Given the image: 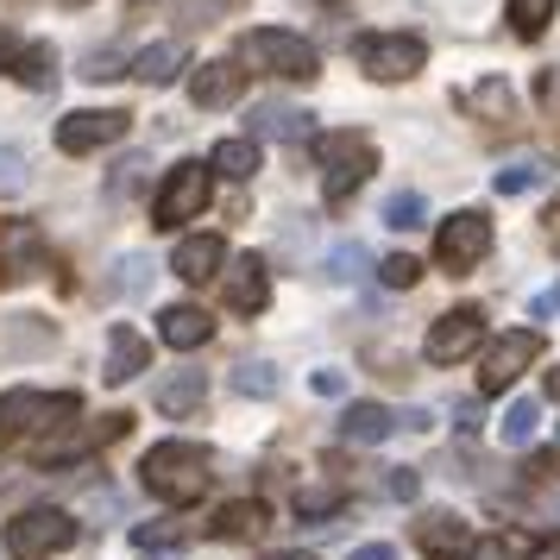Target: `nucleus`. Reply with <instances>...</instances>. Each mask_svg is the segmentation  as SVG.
<instances>
[{
    "instance_id": "nucleus-1",
    "label": "nucleus",
    "mask_w": 560,
    "mask_h": 560,
    "mask_svg": "<svg viewBox=\"0 0 560 560\" xmlns=\"http://www.w3.org/2000/svg\"><path fill=\"white\" fill-rule=\"evenodd\" d=\"M139 479H145V491L164 498V504H196L208 491V454L189 447V441H158L152 454L139 459Z\"/></svg>"
},
{
    "instance_id": "nucleus-2",
    "label": "nucleus",
    "mask_w": 560,
    "mask_h": 560,
    "mask_svg": "<svg viewBox=\"0 0 560 560\" xmlns=\"http://www.w3.org/2000/svg\"><path fill=\"white\" fill-rule=\"evenodd\" d=\"M240 63H253L265 77H283V82H315L322 77V57L308 45L303 32H283V26H258L240 38Z\"/></svg>"
},
{
    "instance_id": "nucleus-3",
    "label": "nucleus",
    "mask_w": 560,
    "mask_h": 560,
    "mask_svg": "<svg viewBox=\"0 0 560 560\" xmlns=\"http://www.w3.org/2000/svg\"><path fill=\"white\" fill-rule=\"evenodd\" d=\"M315 158L328 164L322 189H328L334 208H340V202L359 189V183L378 171V152H372V139H365V132H328V139H315Z\"/></svg>"
},
{
    "instance_id": "nucleus-4",
    "label": "nucleus",
    "mask_w": 560,
    "mask_h": 560,
    "mask_svg": "<svg viewBox=\"0 0 560 560\" xmlns=\"http://www.w3.org/2000/svg\"><path fill=\"white\" fill-rule=\"evenodd\" d=\"M77 535H82V523L70 510H26V516L7 523V560H51Z\"/></svg>"
},
{
    "instance_id": "nucleus-5",
    "label": "nucleus",
    "mask_w": 560,
    "mask_h": 560,
    "mask_svg": "<svg viewBox=\"0 0 560 560\" xmlns=\"http://www.w3.org/2000/svg\"><path fill=\"white\" fill-rule=\"evenodd\" d=\"M208 196H214V177H208V164H171L164 171V183H158L152 196V228H183V221H196L208 208Z\"/></svg>"
},
{
    "instance_id": "nucleus-6",
    "label": "nucleus",
    "mask_w": 560,
    "mask_h": 560,
    "mask_svg": "<svg viewBox=\"0 0 560 560\" xmlns=\"http://www.w3.org/2000/svg\"><path fill=\"white\" fill-rule=\"evenodd\" d=\"M70 416H82V397L70 390H7L0 397V434H32V429H70Z\"/></svg>"
},
{
    "instance_id": "nucleus-7",
    "label": "nucleus",
    "mask_w": 560,
    "mask_h": 560,
    "mask_svg": "<svg viewBox=\"0 0 560 560\" xmlns=\"http://www.w3.org/2000/svg\"><path fill=\"white\" fill-rule=\"evenodd\" d=\"M353 51H359V70L378 82H404L429 63V45L416 32H372V38H359Z\"/></svg>"
},
{
    "instance_id": "nucleus-8",
    "label": "nucleus",
    "mask_w": 560,
    "mask_h": 560,
    "mask_svg": "<svg viewBox=\"0 0 560 560\" xmlns=\"http://www.w3.org/2000/svg\"><path fill=\"white\" fill-rule=\"evenodd\" d=\"M485 253H491V221H485L479 208H459V214L441 221V233H434V265H447V271H472Z\"/></svg>"
},
{
    "instance_id": "nucleus-9",
    "label": "nucleus",
    "mask_w": 560,
    "mask_h": 560,
    "mask_svg": "<svg viewBox=\"0 0 560 560\" xmlns=\"http://www.w3.org/2000/svg\"><path fill=\"white\" fill-rule=\"evenodd\" d=\"M535 359H541V334L535 328H510L491 353H485L479 365V397H498V390H510V384L529 372Z\"/></svg>"
},
{
    "instance_id": "nucleus-10",
    "label": "nucleus",
    "mask_w": 560,
    "mask_h": 560,
    "mask_svg": "<svg viewBox=\"0 0 560 560\" xmlns=\"http://www.w3.org/2000/svg\"><path fill=\"white\" fill-rule=\"evenodd\" d=\"M485 340V308H472V303H459V308H447L441 322L429 328V340H422V353L434 359V365H459V359L472 353Z\"/></svg>"
},
{
    "instance_id": "nucleus-11",
    "label": "nucleus",
    "mask_w": 560,
    "mask_h": 560,
    "mask_svg": "<svg viewBox=\"0 0 560 560\" xmlns=\"http://www.w3.org/2000/svg\"><path fill=\"white\" fill-rule=\"evenodd\" d=\"M120 132H127V114L120 107H102V114L95 107H77V114L57 120V145L70 158H82V152H95V145H114Z\"/></svg>"
},
{
    "instance_id": "nucleus-12",
    "label": "nucleus",
    "mask_w": 560,
    "mask_h": 560,
    "mask_svg": "<svg viewBox=\"0 0 560 560\" xmlns=\"http://www.w3.org/2000/svg\"><path fill=\"white\" fill-rule=\"evenodd\" d=\"M240 89H246L240 57H214V63H202V70L189 77V102L196 107H233L240 102Z\"/></svg>"
},
{
    "instance_id": "nucleus-13",
    "label": "nucleus",
    "mask_w": 560,
    "mask_h": 560,
    "mask_svg": "<svg viewBox=\"0 0 560 560\" xmlns=\"http://www.w3.org/2000/svg\"><path fill=\"white\" fill-rule=\"evenodd\" d=\"M38 265H45V240H38V228H26V221H7V228H0V283L32 278Z\"/></svg>"
},
{
    "instance_id": "nucleus-14",
    "label": "nucleus",
    "mask_w": 560,
    "mask_h": 560,
    "mask_svg": "<svg viewBox=\"0 0 560 560\" xmlns=\"http://www.w3.org/2000/svg\"><path fill=\"white\" fill-rule=\"evenodd\" d=\"M246 127H253L246 139H278V145H303L308 132H315V114H303V107H290V102H258Z\"/></svg>"
},
{
    "instance_id": "nucleus-15",
    "label": "nucleus",
    "mask_w": 560,
    "mask_h": 560,
    "mask_svg": "<svg viewBox=\"0 0 560 560\" xmlns=\"http://www.w3.org/2000/svg\"><path fill=\"white\" fill-rule=\"evenodd\" d=\"M221 265H228V240L221 233H189V240H177V253H171V271L183 283L221 278Z\"/></svg>"
},
{
    "instance_id": "nucleus-16",
    "label": "nucleus",
    "mask_w": 560,
    "mask_h": 560,
    "mask_svg": "<svg viewBox=\"0 0 560 560\" xmlns=\"http://www.w3.org/2000/svg\"><path fill=\"white\" fill-rule=\"evenodd\" d=\"M145 365H152V347H145L127 322H114V328H107V365H102V378L107 384H132Z\"/></svg>"
},
{
    "instance_id": "nucleus-17",
    "label": "nucleus",
    "mask_w": 560,
    "mask_h": 560,
    "mask_svg": "<svg viewBox=\"0 0 560 560\" xmlns=\"http://www.w3.org/2000/svg\"><path fill=\"white\" fill-rule=\"evenodd\" d=\"M416 548L429 560H454V555L472 548V535H466V523H459L454 510H429V516L416 523Z\"/></svg>"
},
{
    "instance_id": "nucleus-18",
    "label": "nucleus",
    "mask_w": 560,
    "mask_h": 560,
    "mask_svg": "<svg viewBox=\"0 0 560 560\" xmlns=\"http://www.w3.org/2000/svg\"><path fill=\"white\" fill-rule=\"evenodd\" d=\"M202 397H208V378L196 365H177V372H164V378L152 384V404L164 409V416H196Z\"/></svg>"
},
{
    "instance_id": "nucleus-19",
    "label": "nucleus",
    "mask_w": 560,
    "mask_h": 560,
    "mask_svg": "<svg viewBox=\"0 0 560 560\" xmlns=\"http://www.w3.org/2000/svg\"><path fill=\"white\" fill-rule=\"evenodd\" d=\"M228 303L240 308V315H258V308L271 303V271H265V258H233L228 271Z\"/></svg>"
},
{
    "instance_id": "nucleus-20",
    "label": "nucleus",
    "mask_w": 560,
    "mask_h": 560,
    "mask_svg": "<svg viewBox=\"0 0 560 560\" xmlns=\"http://www.w3.org/2000/svg\"><path fill=\"white\" fill-rule=\"evenodd\" d=\"M158 334H164V347H177V353H196V347H208L214 322H208V308H196V303H171L164 315H158Z\"/></svg>"
},
{
    "instance_id": "nucleus-21",
    "label": "nucleus",
    "mask_w": 560,
    "mask_h": 560,
    "mask_svg": "<svg viewBox=\"0 0 560 560\" xmlns=\"http://www.w3.org/2000/svg\"><path fill=\"white\" fill-rule=\"evenodd\" d=\"M390 434H397V409L384 404H347V416H340V441H353V447H378Z\"/></svg>"
},
{
    "instance_id": "nucleus-22",
    "label": "nucleus",
    "mask_w": 560,
    "mask_h": 560,
    "mask_svg": "<svg viewBox=\"0 0 560 560\" xmlns=\"http://www.w3.org/2000/svg\"><path fill=\"white\" fill-rule=\"evenodd\" d=\"M183 70H189V51H183L177 38H164V45H152V51L132 57V77L145 82V89H171Z\"/></svg>"
},
{
    "instance_id": "nucleus-23",
    "label": "nucleus",
    "mask_w": 560,
    "mask_h": 560,
    "mask_svg": "<svg viewBox=\"0 0 560 560\" xmlns=\"http://www.w3.org/2000/svg\"><path fill=\"white\" fill-rule=\"evenodd\" d=\"M208 171H221V177L246 183L258 171V139H221L214 152H208Z\"/></svg>"
},
{
    "instance_id": "nucleus-24",
    "label": "nucleus",
    "mask_w": 560,
    "mask_h": 560,
    "mask_svg": "<svg viewBox=\"0 0 560 560\" xmlns=\"http://www.w3.org/2000/svg\"><path fill=\"white\" fill-rule=\"evenodd\" d=\"M208 529L221 535V541H246V535L265 529V504H258V498H240V504H228L214 523H208Z\"/></svg>"
},
{
    "instance_id": "nucleus-25",
    "label": "nucleus",
    "mask_w": 560,
    "mask_h": 560,
    "mask_svg": "<svg viewBox=\"0 0 560 560\" xmlns=\"http://www.w3.org/2000/svg\"><path fill=\"white\" fill-rule=\"evenodd\" d=\"M278 365L271 359H246V365H233V390L240 397H278Z\"/></svg>"
},
{
    "instance_id": "nucleus-26",
    "label": "nucleus",
    "mask_w": 560,
    "mask_h": 560,
    "mask_svg": "<svg viewBox=\"0 0 560 560\" xmlns=\"http://www.w3.org/2000/svg\"><path fill=\"white\" fill-rule=\"evenodd\" d=\"M535 429H541V404H535V397H516V404L504 409V447H529Z\"/></svg>"
},
{
    "instance_id": "nucleus-27",
    "label": "nucleus",
    "mask_w": 560,
    "mask_h": 560,
    "mask_svg": "<svg viewBox=\"0 0 560 560\" xmlns=\"http://www.w3.org/2000/svg\"><path fill=\"white\" fill-rule=\"evenodd\" d=\"M13 77L26 82V89H51V82H57V51H51V45H26L20 63H13Z\"/></svg>"
},
{
    "instance_id": "nucleus-28",
    "label": "nucleus",
    "mask_w": 560,
    "mask_h": 560,
    "mask_svg": "<svg viewBox=\"0 0 560 560\" xmlns=\"http://www.w3.org/2000/svg\"><path fill=\"white\" fill-rule=\"evenodd\" d=\"M541 183H548V164H541V158H523V164H504V171H498V196H529Z\"/></svg>"
},
{
    "instance_id": "nucleus-29",
    "label": "nucleus",
    "mask_w": 560,
    "mask_h": 560,
    "mask_svg": "<svg viewBox=\"0 0 560 560\" xmlns=\"http://www.w3.org/2000/svg\"><path fill=\"white\" fill-rule=\"evenodd\" d=\"M340 504H347V498H340L334 485H303V491H296V516H303V523H328V516H340Z\"/></svg>"
},
{
    "instance_id": "nucleus-30",
    "label": "nucleus",
    "mask_w": 560,
    "mask_h": 560,
    "mask_svg": "<svg viewBox=\"0 0 560 560\" xmlns=\"http://www.w3.org/2000/svg\"><path fill=\"white\" fill-rule=\"evenodd\" d=\"M384 221H390L397 233H409V228H429V202H422L416 189H397V196L384 202Z\"/></svg>"
},
{
    "instance_id": "nucleus-31",
    "label": "nucleus",
    "mask_w": 560,
    "mask_h": 560,
    "mask_svg": "<svg viewBox=\"0 0 560 560\" xmlns=\"http://www.w3.org/2000/svg\"><path fill=\"white\" fill-rule=\"evenodd\" d=\"M145 171H152V158H120V164H114V183H107V202H127L132 189H139V183H145Z\"/></svg>"
},
{
    "instance_id": "nucleus-32",
    "label": "nucleus",
    "mask_w": 560,
    "mask_h": 560,
    "mask_svg": "<svg viewBox=\"0 0 560 560\" xmlns=\"http://www.w3.org/2000/svg\"><path fill=\"white\" fill-rule=\"evenodd\" d=\"M328 278H334V283L365 278V246H359V240H340V246L328 253Z\"/></svg>"
},
{
    "instance_id": "nucleus-33",
    "label": "nucleus",
    "mask_w": 560,
    "mask_h": 560,
    "mask_svg": "<svg viewBox=\"0 0 560 560\" xmlns=\"http://www.w3.org/2000/svg\"><path fill=\"white\" fill-rule=\"evenodd\" d=\"M548 20H555V0H510V26L523 32V38H535Z\"/></svg>"
},
{
    "instance_id": "nucleus-34",
    "label": "nucleus",
    "mask_w": 560,
    "mask_h": 560,
    "mask_svg": "<svg viewBox=\"0 0 560 560\" xmlns=\"http://www.w3.org/2000/svg\"><path fill=\"white\" fill-rule=\"evenodd\" d=\"M472 107H479L485 120H510V107H516V102H510L504 82H479V89H472Z\"/></svg>"
},
{
    "instance_id": "nucleus-35",
    "label": "nucleus",
    "mask_w": 560,
    "mask_h": 560,
    "mask_svg": "<svg viewBox=\"0 0 560 560\" xmlns=\"http://www.w3.org/2000/svg\"><path fill=\"white\" fill-rule=\"evenodd\" d=\"M240 0H177V20L183 26H214V13H228Z\"/></svg>"
},
{
    "instance_id": "nucleus-36",
    "label": "nucleus",
    "mask_w": 560,
    "mask_h": 560,
    "mask_svg": "<svg viewBox=\"0 0 560 560\" xmlns=\"http://www.w3.org/2000/svg\"><path fill=\"white\" fill-rule=\"evenodd\" d=\"M378 278L390 283V290H409V283L422 278V265H416V258H409V253H390V258H384V265H378Z\"/></svg>"
},
{
    "instance_id": "nucleus-37",
    "label": "nucleus",
    "mask_w": 560,
    "mask_h": 560,
    "mask_svg": "<svg viewBox=\"0 0 560 560\" xmlns=\"http://www.w3.org/2000/svg\"><path fill=\"white\" fill-rule=\"evenodd\" d=\"M20 183H26V158L13 152V145H0V189H7V196H13V189H20Z\"/></svg>"
},
{
    "instance_id": "nucleus-38",
    "label": "nucleus",
    "mask_w": 560,
    "mask_h": 560,
    "mask_svg": "<svg viewBox=\"0 0 560 560\" xmlns=\"http://www.w3.org/2000/svg\"><path fill=\"white\" fill-rule=\"evenodd\" d=\"M145 271H152V265H145L139 253L120 258V278H114V290H145Z\"/></svg>"
},
{
    "instance_id": "nucleus-39",
    "label": "nucleus",
    "mask_w": 560,
    "mask_h": 560,
    "mask_svg": "<svg viewBox=\"0 0 560 560\" xmlns=\"http://www.w3.org/2000/svg\"><path fill=\"white\" fill-rule=\"evenodd\" d=\"M466 560H510V541L504 535H479V541L466 548Z\"/></svg>"
},
{
    "instance_id": "nucleus-40",
    "label": "nucleus",
    "mask_w": 560,
    "mask_h": 560,
    "mask_svg": "<svg viewBox=\"0 0 560 560\" xmlns=\"http://www.w3.org/2000/svg\"><path fill=\"white\" fill-rule=\"evenodd\" d=\"M89 82H102V77H120V51H89V70H82Z\"/></svg>"
},
{
    "instance_id": "nucleus-41",
    "label": "nucleus",
    "mask_w": 560,
    "mask_h": 560,
    "mask_svg": "<svg viewBox=\"0 0 560 560\" xmlns=\"http://www.w3.org/2000/svg\"><path fill=\"white\" fill-rule=\"evenodd\" d=\"M416 485H422V479H416L409 466H390V479H384V491H390V498H404V504H409V498H416Z\"/></svg>"
},
{
    "instance_id": "nucleus-42",
    "label": "nucleus",
    "mask_w": 560,
    "mask_h": 560,
    "mask_svg": "<svg viewBox=\"0 0 560 560\" xmlns=\"http://www.w3.org/2000/svg\"><path fill=\"white\" fill-rule=\"evenodd\" d=\"M529 479H560V454H535L529 459Z\"/></svg>"
},
{
    "instance_id": "nucleus-43",
    "label": "nucleus",
    "mask_w": 560,
    "mask_h": 560,
    "mask_svg": "<svg viewBox=\"0 0 560 560\" xmlns=\"http://www.w3.org/2000/svg\"><path fill=\"white\" fill-rule=\"evenodd\" d=\"M315 390H322V397H340V390H347V372H315Z\"/></svg>"
},
{
    "instance_id": "nucleus-44",
    "label": "nucleus",
    "mask_w": 560,
    "mask_h": 560,
    "mask_svg": "<svg viewBox=\"0 0 560 560\" xmlns=\"http://www.w3.org/2000/svg\"><path fill=\"white\" fill-rule=\"evenodd\" d=\"M353 560H397V548L390 541H365V548H353Z\"/></svg>"
},
{
    "instance_id": "nucleus-45",
    "label": "nucleus",
    "mask_w": 560,
    "mask_h": 560,
    "mask_svg": "<svg viewBox=\"0 0 560 560\" xmlns=\"http://www.w3.org/2000/svg\"><path fill=\"white\" fill-rule=\"evenodd\" d=\"M555 308H560V283H555V290H541V296H535V322H548Z\"/></svg>"
},
{
    "instance_id": "nucleus-46",
    "label": "nucleus",
    "mask_w": 560,
    "mask_h": 560,
    "mask_svg": "<svg viewBox=\"0 0 560 560\" xmlns=\"http://www.w3.org/2000/svg\"><path fill=\"white\" fill-rule=\"evenodd\" d=\"M13 63H20V45H13V32L0 26V70H13Z\"/></svg>"
},
{
    "instance_id": "nucleus-47",
    "label": "nucleus",
    "mask_w": 560,
    "mask_h": 560,
    "mask_svg": "<svg viewBox=\"0 0 560 560\" xmlns=\"http://www.w3.org/2000/svg\"><path fill=\"white\" fill-rule=\"evenodd\" d=\"M454 422H459L466 434H472V429H479V404H459V409H454Z\"/></svg>"
},
{
    "instance_id": "nucleus-48",
    "label": "nucleus",
    "mask_w": 560,
    "mask_h": 560,
    "mask_svg": "<svg viewBox=\"0 0 560 560\" xmlns=\"http://www.w3.org/2000/svg\"><path fill=\"white\" fill-rule=\"evenodd\" d=\"M529 560H560V535H555V541H535Z\"/></svg>"
},
{
    "instance_id": "nucleus-49",
    "label": "nucleus",
    "mask_w": 560,
    "mask_h": 560,
    "mask_svg": "<svg viewBox=\"0 0 560 560\" xmlns=\"http://www.w3.org/2000/svg\"><path fill=\"white\" fill-rule=\"evenodd\" d=\"M265 560H315V555H303V548H278V555H265Z\"/></svg>"
},
{
    "instance_id": "nucleus-50",
    "label": "nucleus",
    "mask_w": 560,
    "mask_h": 560,
    "mask_svg": "<svg viewBox=\"0 0 560 560\" xmlns=\"http://www.w3.org/2000/svg\"><path fill=\"white\" fill-rule=\"evenodd\" d=\"M145 560H177V555H171V548H158V555H145Z\"/></svg>"
},
{
    "instance_id": "nucleus-51",
    "label": "nucleus",
    "mask_w": 560,
    "mask_h": 560,
    "mask_svg": "<svg viewBox=\"0 0 560 560\" xmlns=\"http://www.w3.org/2000/svg\"><path fill=\"white\" fill-rule=\"evenodd\" d=\"M548 390H555V397H560V372H548Z\"/></svg>"
},
{
    "instance_id": "nucleus-52",
    "label": "nucleus",
    "mask_w": 560,
    "mask_h": 560,
    "mask_svg": "<svg viewBox=\"0 0 560 560\" xmlns=\"http://www.w3.org/2000/svg\"><path fill=\"white\" fill-rule=\"evenodd\" d=\"M63 7H82V0H63Z\"/></svg>"
}]
</instances>
